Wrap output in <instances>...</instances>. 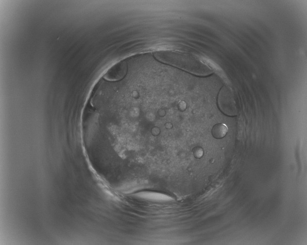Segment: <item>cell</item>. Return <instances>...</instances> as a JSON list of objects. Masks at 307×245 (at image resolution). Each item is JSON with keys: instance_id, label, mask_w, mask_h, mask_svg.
<instances>
[{"instance_id": "1", "label": "cell", "mask_w": 307, "mask_h": 245, "mask_svg": "<svg viewBox=\"0 0 307 245\" xmlns=\"http://www.w3.org/2000/svg\"><path fill=\"white\" fill-rule=\"evenodd\" d=\"M154 57L163 63L175 66L199 76H207L213 72L212 69L195 55L172 51H159Z\"/></svg>"}, {"instance_id": "2", "label": "cell", "mask_w": 307, "mask_h": 245, "mask_svg": "<svg viewBox=\"0 0 307 245\" xmlns=\"http://www.w3.org/2000/svg\"><path fill=\"white\" fill-rule=\"evenodd\" d=\"M218 103L220 109L225 115H237L240 105L238 96L235 90L229 86H223L219 92Z\"/></svg>"}, {"instance_id": "3", "label": "cell", "mask_w": 307, "mask_h": 245, "mask_svg": "<svg viewBox=\"0 0 307 245\" xmlns=\"http://www.w3.org/2000/svg\"><path fill=\"white\" fill-rule=\"evenodd\" d=\"M127 71V66L124 62L116 64L105 73L104 78L108 81H117L124 76Z\"/></svg>"}, {"instance_id": "4", "label": "cell", "mask_w": 307, "mask_h": 245, "mask_svg": "<svg viewBox=\"0 0 307 245\" xmlns=\"http://www.w3.org/2000/svg\"><path fill=\"white\" fill-rule=\"evenodd\" d=\"M228 131L227 126L222 123L215 125L212 128V133L214 137L221 139L224 137Z\"/></svg>"}]
</instances>
